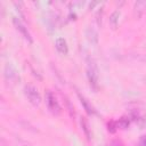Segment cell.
Masks as SVG:
<instances>
[{
  "mask_svg": "<svg viewBox=\"0 0 146 146\" xmlns=\"http://www.w3.org/2000/svg\"><path fill=\"white\" fill-rule=\"evenodd\" d=\"M144 81H145V82H146V78H145V79H144Z\"/></svg>",
  "mask_w": 146,
  "mask_h": 146,
  "instance_id": "cell-15",
  "label": "cell"
},
{
  "mask_svg": "<svg viewBox=\"0 0 146 146\" xmlns=\"http://www.w3.org/2000/svg\"><path fill=\"white\" fill-rule=\"evenodd\" d=\"M79 97H80V100H81V104H82V105L84 106V108H86V111H87V112H88L89 114H92V113H94V110H92V107H91V106L89 105V103H88V102H87V100H86V99H84L83 97H81L80 95H79Z\"/></svg>",
  "mask_w": 146,
  "mask_h": 146,
  "instance_id": "cell-9",
  "label": "cell"
},
{
  "mask_svg": "<svg viewBox=\"0 0 146 146\" xmlns=\"http://www.w3.org/2000/svg\"><path fill=\"white\" fill-rule=\"evenodd\" d=\"M117 127L121 128V129H125V128L129 127V121H128L127 119H121V120H119V122H117Z\"/></svg>",
  "mask_w": 146,
  "mask_h": 146,
  "instance_id": "cell-12",
  "label": "cell"
},
{
  "mask_svg": "<svg viewBox=\"0 0 146 146\" xmlns=\"http://www.w3.org/2000/svg\"><path fill=\"white\" fill-rule=\"evenodd\" d=\"M24 92L27 97V99L33 104V105H39L40 102H41V97H40V94L38 91V89L31 84L26 86L24 88Z\"/></svg>",
  "mask_w": 146,
  "mask_h": 146,
  "instance_id": "cell-2",
  "label": "cell"
},
{
  "mask_svg": "<svg viewBox=\"0 0 146 146\" xmlns=\"http://www.w3.org/2000/svg\"><path fill=\"white\" fill-rule=\"evenodd\" d=\"M88 66H87V75L89 79L90 84L96 88L97 87V81H98V67L92 58H88Z\"/></svg>",
  "mask_w": 146,
  "mask_h": 146,
  "instance_id": "cell-1",
  "label": "cell"
},
{
  "mask_svg": "<svg viewBox=\"0 0 146 146\" xmlns=\"http://www.w3.org/2000/svg\"><path fill=\"white\" fill-rule=\"evenodd\" d=\"M81 125H82V129H83L84 133L87 135L88 139H90V138H91V136H90V132H89V129H88V123H87V121H86V119H84V117H82V119H81Z\"/></svg>",
  "mask_w": 146,
  "mask_h": 146,
  "instance_id": "cell-11",
  "label": "cell"
},
{
  "mask_svg": "<svg viewBox=\"0 0 146 146\" xmlns=\"http://www.w3.org/2000/svg\"><path fill=\"white\" fill-rule=\"evenodd\" d=\"M55 46H56V49L63 54V55H66L67 51H68V47H67V43H66V40L64 38H58L55 42Z\"/></svg>",
  "mask_w": 146,
  "mask_h": 146,
  "instance_id": "cell-7",
  "label": "cell"
},
{
  "mask_svg": "<svg viewBox=\"0 0 146 146\" xmlns=\"http://www.w3.org/2000/svg\"><path fill=\"white\" fill-rule=\"evenodd\" d=\"M86 36H87V39H88V41L90 43H92V44H97L98 43V39H99L98 38V32L96 31L95 27L88 26L86 29Z\"/></svg>",
  "mask_w": 146,
  "mask_h": 146,
  "instance_id": "cell-6",
  "label": "cell"
},
{
  "mask_svg": "<svg viewBox=\"0 0 146 146\" xmlns=\"http://www.w3.org/2000/svg\"><path fill=\"white\" fill-rule=\"evenodd\" d=\"M46 102H47V105H48V108L54 113V114H58L60 112V107L55 98V96L50 92V91H47L46 94Z\"/></svg>",
  "mask_w": 146,
  "mask_h": 146,
  "instance_id": "cell-3",
  "label": "cell"
},
{
  "mask_svg": "<svg viewBox=\"0 0 146 146\" xmlns=\"http://www.w3.org/2000/svg\"><path fill=\"white\" fill-rule=\"evenodd\" d=\"M119 17H120V11H119V10H115V11H113V13L111 14V16H110V24H111L113 27H115V26L117 25Z\"/></svg>",
  "mask_w": 146,
  "mask_h": 146,
  "instance_id": "cell-8",
  "label": "cell"
},
{
  "mask_svg": "<svg viewBox=\"0 0 146 146\" xmlns=\"http://www.w3.org/2000/svg\"><path fill=\"white\" fill-rule=\"evenodd\" d=\"M14 24H15V26H16V29L22 33V35L29 41V42H32V38H31V35H30V33H29V31H27V29L21 23V21L17 18V17H14Z\"/></svg>",
  "mask_w": 146,
  "mask_h": 146,
  "instance_id": "cell-5",
  "label": "cell"
},
{
  "mask_svg": "<svg viewBox=\"0 0 146 146\" xmlns=\"http://www.w3.org/2000/svg\"><path fill=\"white\" fill-rule=\"evenodd\" d=\"M143 145H144V146H146V138H144V139H143Z\"/></svg>",
  "mask_w": 146,
  "mask_h": 146,
  "instance_id": "cell-14",
  "label": "cell"
},
{
  "mask_svg": "<svg viewBox=\"0 0 146 146\" xmlns=\"http://www.w3.org/2000/svg\"><path fill=\"white\" fill-rule=\"evenodd\" d=\"M3 74H5V78H6L7 80H10V81H14V80H17V79H18L17 71H16V68H15L10 63H7V64L5 65Z\"/></svg>",
  "mask_w": 146,
  "mask_h": 146,
  "instance_id": "cell-4",
  "label": "cell"
},
{
  "mask_svg": "<svg viewBox=\"0 0 146 146\" xmlns=\"http://www.w3.org/2000/svg\"><path fill=\"white\" fill-rule=\"evenodd\" d=\"M135 9H136V11H139V13L144 11L146 9V1H137V2H135Z\"/></svg>",
  "mask_w": 146,
  "mask_h": 146,
  "instance_id": "cell-10",
  "label": "cell"
},
{
  "mask_svg": "<svg viewBox=\"0 0 146 146\" xmlns=\"http://www.w3.org/2000/svg\"><path fill=\"white\" fill-rule=\"evenodd\" d=\"M16 143H17L18 146H32L29 141H26V140H24V139H22L19 137H16Z\"/></svg>",
  "mask_w": 146,
  "mask_h": 146,
  "instance_id": "cell-13",
  "label": "cell"
}]
</instances>
